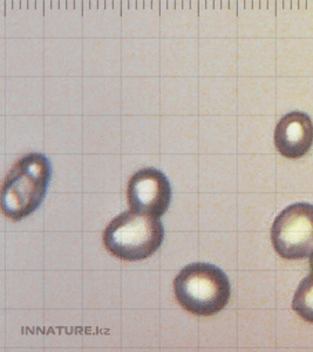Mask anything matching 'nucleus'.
<instances>
[{
  "label": "nucleus",
  "mask_w": 313,
  "mask_h": 352,
  "mask_svg": "<svg viewBox=\"0 0 313 352\" xmlns=\"http://www.w3.org/2000/svg\"><path fill=\"white\" fill-rule=\"evenodd\" d=\"M52 179V166L47 156L31 153L16 161L5 177L1 210L5 217L21 221L43 204Z\"/></svg>",
  "instance_id": "nucleus-1"
},
{
  "label": "nucleus",
  "mask_w": 313,
  "mask_h": 352,
  "mask_svg": "<svg viewBox=\"0 0 313 352\" xmlns=\"http://www.w3.org/2000/svg\"><path fill=\"white\" fill-rule=\"evenodd\" d=\"M178 303L196 316H213L229 302L231 288L222 269L210 263H192L174 280Z\"/></svg>",
  "instance_id": "nucleus-2"
},
{
  "label": "nucleus",
  "mask_w": 313,
  "mask_h": 352,
  "mask_svg": "<svg viewBox=\"0 0 313 352\" xmlns=\"http://www.w3.org/2000/svg\"><path fill=\"white\" fill-rule=\"evenodd\" d=\"M165 239L157 217L128 210L115 217L104 232L106 249L120 260L135 262L152 256Z\"/></svg>",
  "instance_id": "nucleus-3"
},
{
  "label": "nucleus",
  "mask_w": 313,
  "mask_h": 352,
  "mask_svg": "<svg viewBox=\"0 0 313 352\" xmlns=\"http://www.w3.org/2000/svg\"><path fill=\"white\" fill-rule=\"evenodd\" d=\"M275 252L284 260H301L313 252V204H294L276 217L271 228Z\"/></svg>",
  "instance_id": "nucleus-4"
},
{
  "label": "nucleus",
  "mask_w": 313,
  "mask_h": 352,
  "mask_svg": "<svg viewBox=\"0 0 313 352\" xmlns=\"http://www.w3.org/2000/svg\"><path fill=\"white\" fill-rule=\"evenodd\" d=\"M172 194L168 177L155 168H143L135 173L129 180L127 189L130 208L155 217L167 212Z\"/></svg>",
  "instance_id": "nucleus-5"
},
{
  "label": "nucleus",
  "mask_w": 313,
  "mask_h": 352,
  "mask_svg": "<svg viewBox=\"0 0 313 352\" xmlns=\"http://www.w3.org/2000/svg\"><path fill=\"white\" fill-rule=\"evenodd\" d=\"M312 144L313 122L305 113H288L276 126L275 146L286 159H301L309 152Z\"/></svg>",
  "instance_id": "nucleus-6"
},
{
  "label": "nucleus",
  "mask_w": 313,
  "mask_h": 352,
  "mask_svg": "<svg viewBox=\"0 0 313 352\" xmlns=\"http://www.w3.org/2000/svg\"><path fill=\"white\" fill-rule=\"evenodd\" d=\"M292 308L303 320L313 323V275L310 274L301 280L294 292Z\"/></svg>",
  "instance_id": "nucleus-7"
},
{
  "label": "nucleus",
  "mask_w": 313,
  "mask_h": 352,
  "mask_svg": "<svg viewBox=\"0 0 313 352\" xmlns=\"http://www.w3.org/2000/svg\"><path fill=\"white\" fill-rule=\"evenodd\" d=\"M310 270H311V274L313 275V252L310 255Z\"/></svg>",
  "instance_id": "nucleus-8"
}]
</instances>
